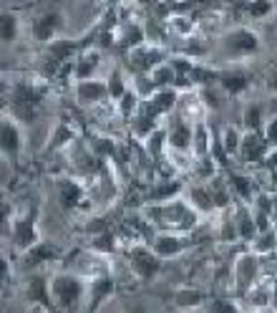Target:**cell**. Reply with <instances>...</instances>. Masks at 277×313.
<instances>
[{"label":"cell","mask_w":277,"mask_h":313,"mask_svg":"<svg viewBox=\"0 0 277 313\" xmlns=\"http://www.w3.org/2000/svg\"><path fill=\"white\" fill-rule=\"evenodd\" d=\"M81 290H83L81 283L76 278H71V276H58L53 281V296L58 298V303L63 308H73L78 303V298H81Z\"/></svg>","instance_id":"obj_1"},{"label":"cell","mask_w":277,"mask_h":313,"mask_svg":"<svg viewBox=\"0 0 277 313\" xmlns=\"http://www.w3.org/2000/svg\"><path fill=\"white\" fill-rule=\"evenodd\" d=\"M131 265L141 278H154V273H159V260L154 258V252L141 250V248L131 252Z\"/></svg>","instance_id":"obj_2"},{"label":"cell","mask_w":277,"mask_h":313,"mask_svg":"<svg viewBox=\"0 0 277 313\" xmlns=\"http://www.w3.org/2000/svg\"><path fill=\"white\" fill-rule=\"evenodd\" d=\"M227 48L235 53H249L257 51V35L249 31H235L227 35Z\"/></svg>","instance_id":"obj_3"},{"label":"cell","mask_w":277,"mask_h":313,"mask_svg":"<svg viewBox=\"0 0 277 313\" xmlns=\"http://www.w3.org/2000/svg\"><path fill=\"white\" fill-rule=\"evenodd\" d=\"M33 218H35V210L31 212V218L23 220L15 225V243L18 248H31V245H38V232H35V225H33Z\"/></svg>","instance_id":"obj_4"},{"label":"cell","mask_w":277,"mask_h":313,"mask_svg":"<svg viewBox=\"0 0 277 313\" xmlns=\"http://www.w3.org/2000/svg\"><path fill=\"white\" fill-rule=\"evenodd\" d=\"M0 139H3V152L8 156L18 154V144H20V136H18V129L10 124V122H3L0 129Z\"/></svg>","instance_id":"obj_5"},{"label":"cell","mask_w":277,"mask_h":313,"mask_svg":"<svg viewBox=\"0 0 277 313\" xmlns=\"http://www.w3.org/2000/svg\"><path fill=\"white\" fill-rule=\"evenodd\" d=\"M265 152V139L257 134V131H249L245 136V147H242V154H245L247 162H254V159H260Z\"/></svg>","instance_id":"obj_6"},{"label":"cell","mask_w":277,"mask_h":313,"mask_svg":"<svg viewBox=\"0 0 277 313\" xmlns=\"http://www.w3.org/2000/svg\"><path fill=\"white\" fill-rule=\"evenodd\" d=\"M40 104V91H35L31 86H18L13 91V106H28V109H35Z\"/></svg>","instance_id":"obj_7"},{"label":"cell","mask_w":277,"mask_h":313,"mask_svg":"<svg viewBox=\"0 0 277 313\" xmlns=\"http://www.w3.org/2000/svg\"><path fill=\"white\" fill-rule=\"evenodd\" d=\"M109 91V86H103V84H96V81H83L81 86H78V99L83 101V104H91V101H98V99H103V94Z\"/></svg>","instance_id":"obj_8"},{"label":"cell","mask_w":277,"mask_h":313,"mask_svg":"<svg viewBox=\"0 0 277 313\" xmlns=\"http://www.w3.org/2000/svg\"><path fill=\"white\" fill-rule=\"evenodd\" d=\"M56 28H58V13H46V15H40V21L35 23V38L48 41Z\"/></svg>","instance_id":"obj_9"},{"label":"cell","mask_w":277,"mask_h":313,"mask_svg":"<svg viewBox=\"0 0 277 313\" xmlns=\"http://www.w3.org/2000/svg\"><path fill=\"white\" fill-rule=\"evenodd\" d=\"M56 255H58V250H56L53 245L38 243V245H33V250L28 252L26 263H28V265H38V263H43V260H51V258H56Z\"/></svg>","instance_id":"obj_10"},{"label":"cell","mask_w":277,"mask_h":313,"mask_svg":"<svg viewBox=\"0 0 277 313\" xmlns=\"http://www.w3.org/2000/svg\"><path fill=\"white\" fill-rule=\"evenodd\" d=\"M73 51H76V46H73V43H68V41H58V43H53V46H51V66H48V71H51V68L56 71V66H58L61 61H66Z\"/></svg>","instance_id":"obj_11"},{"label":"cell","mask_w":277,"mask_h":313,"mask_svg":"<svg viewBox=\"0 0 277 313\" xmlns=\"http://www.w3.org/2000/svg\"><path fill=\"white\" fill-rule=\"evenodd\" d=\"M159 58H161V53H159V51L134 53V56H131V68H136V71H146V68H152L154 63H159Z\"/></svg>","instance_id":"obj_12"},{"label":"cell","mask_w":277,"mask_h":313,"mask_svg":"<svg viewBox=\"0 0 277 313\" xmlns=\"http://www.w3.org/2000/svg\"><path fill=\"white\" fill-rule=\"evenodd\" d=\"M81 200V187L73 182H63L61 185V205L63 207H76Z\"/></svg>","instance_id":"obj_13"},{"label":"cell","mask_w":277,"mask_h":313,"mask_svg":"<svg viewBox=\"0 0 277 313\" xmlns=\"http://www.w3.org/2000/svg\"><path fill=\"white\" fill-rule=\"evenodd\" d=\"M172 104H174V94H172V91H166V94H159V96L154 99V101H152V104L146 106V116L152 119V116H156V114L166 111V109H169Z\"/></svg>","instance_id":"obj_14"},{"label":"cell","mask_w":277,"mask_h":313,"mask_svg":"<svg viewBox=\"0 0 277 313\" xmlns=\"http://www.w3.org/2000/svg\"><path fill=\"white\" fill-rule=\"evenodd\" d=\"M189 126L184 124H174V129L169 131V144L172 147H177V149H184L186 144H189Z\"/></svg>","instance_id":"obj_15"},{"label":"cell","mask_w":277,"mask_h":313,"mask_svg":"<svg viewBox=\"0 0 277 313\" xmlns=\"http://www.w3.org/2000/svg\"><path fill=\"white\" fill-rule=\"evenodd\" d=\"M114 290V283L109 278H101V281L93 283V301H91V308H98V303L103 301V296H109Z\"/></svg>","instance_id":"obj_16"},{"label":"cell","mask_w":277,"mask_h":313,"mask_svg":"<svg viewBox=\"0 0 277 313\" xmlns=\"http://www.w3.org/2000/svg\"><path fill=\"white\" fill-rule=\"evenodd\" d=\"M182 248V243L177 240V238H159L154 243V250L159 255H174V252Z\"/></svg>","instance_id":"obj_17"},{"label":"cell","mask_w":277,"mask_h":313,"mask_svg":"<svg viewBox=\"0 0 277 313\" xmlns=\"http://www.w3.org/2000/svg\"><path fill=\"white\" fill-rule=\"evenodd\" d=\"M222 84H224L227 91L237 94V91H242V89L247 86V79L242 76V73H227V76H222Z\"/></svg>","instance_id":"obj_18"},{"label":"cell","mask_w":277,"mask_h":313,"mask_svg":"<svg viewBox=\"0 0 277 313\" xmlns=\"http://www.w3.org/2000/svg\"><path fill=\"white\" fill-rule=\"evenodd\" d=\"M0 26H3V41H5V43H10V41L15 38V33H18V23H15V18H13L10 13H3Z\"/></svg>","instance_id":"obj_19"},{"label":"cell","mask_w":277,"mask_h":313,"mask_svg":"<svg viewBox=\"0 0 277 313\" xmlns=\"http://www.w3.org/2000/svg\"><path fill=\"white\" fill-rule=\"evenodd\" d=\"M240 235H242L245 240H252V238H254V222H252V218L247 215L245 210H240Z\"/></svg>","instance_id":"obj_20"},{"label":"cell","mask_w":277,"mask_h":313,"mask_svg":"<svg viewBox=\"0 0 277 313\" xmlns=\"http://www.w3.org/2000/svg\"><path fill=\"white\" fill-rule=\"evenodd\" d=\"M191 200L197 202L199 210H212V200H209V194H207L204 189H194V192H191Z\"/></svg>","instance_id":"obj_21"},{"label":"cell","mask_w":277,"mask_h":313,"mask_svg":"<svg viewBox=\"0 0 277 313\" xmlns=\"http://www.w3.org/2000/svg\"><path fill=\"white\" fill-rule=\"evenodd\" d=\"M31 298L48 303V298H46V290H43V278H33V281H31Z\"/></svg>","instance_id":"obj_22"},{"label":"cell","mask_w":277,"mask_h":313,"mask_svg":"<svg viewBox=\"0 0 277 313\" xmlns=\"http://www.w3.org/2000/svg\"><path fill=\"white\" fill-rule=\"evenodd\" d=\"M245 124L252 129V131H257V126H260V109L257 106H249L245 111Z\"/></svg>","instance_id":"obj_23"},{"label":"cell","mask_w":277,"mask_h":313,"mask_svg":"<svg viewBox=\"0 0 277 313\" xmlns=\"http://www.w3.org/2000/svg\"><path fill=\"white\" fill-rule=\"evenodd\" d=\"M96 63H98V56H86V58H83V63L78 66V76H81V79H86L93 68H96Z\"/></svg>","instance_id":"obj_24"},{"label":"cell","mask_w":277,"mask_h":313,"mask_svg":"<svg viewBox=\"0 0 277 313\" xmlns=\"http://www.w3.org/2000/svg\"><path fill=\"white\" fill-rule=\"evenodd\" d=\"M174 192H179V182H169V185H164V187L154 189L152 197H154V200H161V197H169V194H174Z\"/></svg>","instance_id":"obj_25"},{"label":"cell","mask_w":277,"mask_h":313,"mask_svg":"<svg viewBox=\"0 0 277 313\" xmlns=\"http://www.w3.org/2000/svg\"><path fill=\"white\" fill-rule=\"evenodd\" d=\"M109 94L114 96V99H119V96H126V94H123L121 76H111V81H109Z\"/></svg>","instance_id":"obj_26"},{"label":"cell","mask_w":277,"mask_h":313,"mask_svg":"<svg viewBox=\"0 0 277 313\" xmlns=\"http://www.w3.org/2000/svg\"><path fill=\"white\" fill-rule=\"evenodd\" d=\"M224 149L227 152H235L237 149V131L235 129H227L224 131Z\"/></svg>","instance_id":"obj_27"},{"label":"cell","mask_w":277,"mask_h":313,"mask_svg":"<svg viewBox=\"0 0 277 313\" xmlns=\"http://www.w3.org/2000/svg\"><path fill=\"white\" fill-rule=\"evenodd\" d=\"M209 313H237V308H235L232 303H227V301H215L212 308H209Z\"/></svg>","instance_id":"obj_28"},{"label":"cell","mask_w":277,"mask_h":313,"mask_svg":"<svg viewBox=\"0 0 277 313\" xmlns=\"http://www.w3.org/2000/svg\"><path fill=\"white\" fill-rule=\"evenodd\" d=\"M272 10V5L270 3H254V5H249V13L254 15V18H260V15H267Z\"/></svg>","instance_id":"obj_29"},{"label":"cell","mask_w":277,"mask_h":313,"mask_svg":"<svg viewBox=\"0 0 277 313\" xmlns=\"http://www.w3.org/2000/svg\"><path fill=\"white\" fill-rule=\"evenodd\" d=\"M141 38H144L141 28H129V33H126V46H139Z\"/></svg>","instance_id":"obj_30"},{"label":"cell","mask_w":277,"mask_h":313,"mask_svg":"<svg viewBox=\"0 0 277 313\" xmlns=\"http://www.w3.org/2000/svg\"><path fill=\"white\" fill-rule=\"evenodd\" d=\"M232 185H235V189L240 192V194H249V182H247L245 177H232Z\"/></svg>","instance_id":"obj_31"},{"label":"cell","mask_w":277,"mask_h":313,"mask_svg":"<svg viewBox=\"0 0 277 313\" xmlns=\"http://www.w3.org/2000/svg\"><path fill=\"white\" fill-rule=\"evenodd\" d=\"M212 200H215L217 205H227V194H224V189L219 182H215V189H212Z\"/></svg>","instance_id":"obj_32"},{"label":"cell","mask_w":277,"mask_h":313,"mask_svg":"<svg viewBox=\"0 0 277 313\" xmlns=\"http://www.w3.org/2000/svg\"><path fill=\"white\" fill-rule=\"evenodd\" d=\"M161 139H164V134H161V131H154V134H152V139H149V149H152V152H159V147H161Z\"/></svg>","instance_id":"obj_33"},{"label":"cell","mask_w":277,"mask_h":313,"mask_svg":"<svg viewBox=\"0 0 277 313\" xmlns=\"http://www.w3.org/2000/svg\"><path fill=\"white\" fill-rule=\"evenodd\" d=\"M179 298H182V301H179L182 306H191V303H199V298H202V296H199V293H182Z\"/></svg>","instance_id":"obj_34"},{"label":"cell","mask_w":277,"mask_h":313,"mask_svg":"<svg viewBox=\"0 0 277 313\" xmlns=\"http://www.w3.org/2000/svg\"><path fill=\"white\" fill-rule=\"evenodd\" d=\"M204 149H207V144H204V126H199L197 129V152L204 154Z\"/></svg>","instance_id":"obj_35"},{"label":"cell","mask_w":277,"mask_h":313,"mask_svg":"<svg viewBox=\"0 0 277 313\" xmlns=\"http://www.w3.org/2000/svg\"><path fill=\"white\" fill-rule=\"evenodd\" d=\"M172 76H174V73H172L169 68H164V71H159V73L154 76V84H164V81H169Z\"/></svg>","instance_id":"obj_36"},{"label":"cell","mask_w":277,"mask_h":313,"mask_svg":"<svg viewBox=\"0 0 277 313\" xmlns=\"http://www.w3.org/2000/svg\"><path fill=\"white\" fill-rule=\"evenodd\" d=\"M267 89H270V91H277V66L270 71V76H267Z\"/></svg>","instance_id":"obj_37"},{"label":"cell","mask_w":277,"mask_h":313,"mask_svg":"<svg viewBox=\"0 0 277 313\" xmlns=\"http://www.w3.org/2000/svg\"><path fill=\"white\" fill-rule=\"evenodd\" d=\"M149 129H152V119H149V116H141V119H139V124H136V131H141V134H144V131H149Z\"/></svg>","instance_id":"obj_38"},{"label":"cell","mask_w":277,"mask_h":313,"mask_svg":"<svg viewBox=\"0 0 277 313\" xmlns=\"http://www.w3.org/2000/svg\"><path fill=\"white\" fill-rule=\"evenodd\" d=\"M267 142H277V119L267 126Z\"/></svg>","instance_id":"obj_39"},{"label":"cell","mask_w":277,"mask_h":313,"mask_svg":"<svg viewBox=\"0 0 277 313\" xmlns=\"http://www.w3.org/2000/svg\"><path fill=\"white\" fill-rule=\"evenodd\" d=\"M131 104H134V96L126 94L123 96V114H129V111H131Z\"/></svg>","instance_id":"obj_40"},{"label":"cell","mask_w":277,"mask_h":313,"mask_svg":"<svg viewBox=\"0 0 277 313\" xmlns=\"http://www.w3.org/2000/svg\"><path fill=\"white\" fill-rule=\"evenodd\" d=\"M257 227H260V230H267V215H265V212L257 215Z\"/></svg>","instance_id":"obj_41"},{"label":"cell","mask_w":277,"mask_h":313,"mask_svg":"<svg viewBox=\"0 0 277 313\" xmlns=\"http://www.w3.org/2000/svg\"><path fill=\"white\" fill-rule=\"evenodd\" d=\"M270 245H272V238H270V235H267V238H265V240H262V243H260V250H267V248H270Z\"/></svg>","instance_id":"obj_42"},{"label":"cell","mask_w":277,"mask_h":313,"mask_svg":"<svg viewBox=\"0 0 277 313\" xmlns=\"http://www.w3.org/2000/svg\"><path fill=\"white\" fill-rule=\"evenodd\" d=\"M267 164H270V167H277V152H275V154H270V159H267Z\"/></svg>","instance_id":"obj_43"},{"label":"cell","mask_w":277,"mask_h":313,"mask_svg":"<svg viewBox=\"0 0 277 313\" xmlns=\"http://www.w3.org/2000/svg\"><path fill=\"white\" fill-rule=\"evenodd\" d=\"M272 215H275V220H277V200L272 202Z\"/></svg>","instance_id":"obj_44"},{"label":"cell","mask_w":277,"mask_h":313,"mask_svg":"<svg viewBox=\"0 0 277 313\" xmlns=\"http://www.w3.org/2000/svg\"><path fill=\"white\" fill-rule=\"evenodd\" d=\"M134 313H144V311H134Z\"/></svg>","instance_id":"obj_45"}]
</instances>
